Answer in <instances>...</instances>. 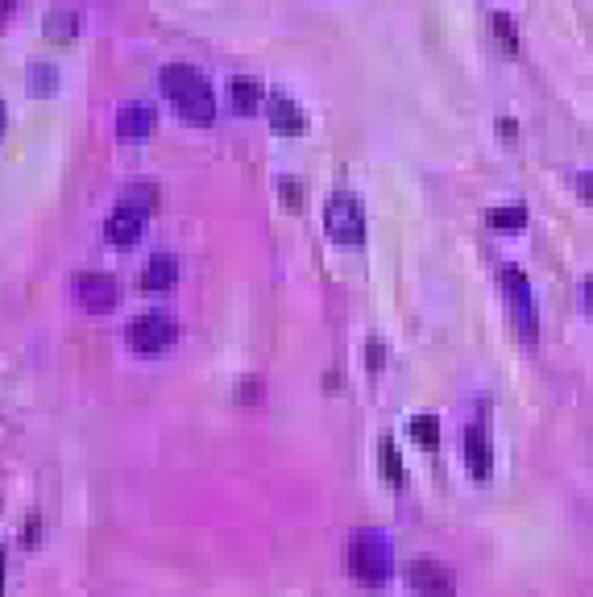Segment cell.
Here are the masks:
<instances>
[{"label":"cell","instance_id":"603a6c76","mask_svg":"<svg viewBox=\"0 0 593 597\" xmlns=\"http://www.w3.org/2000/svg\"><path fill=\"white\" fill-rule=\"evenodd\" d=\"M581 307H585V316L593 320V278L581 282Z\"/></svg>","mask_w":593,"mask_h":597},{"label":"cell","instance_id":"3957f363","mask_svg":"<svg viewBox=\"0 0 593 597\" xmlns=\"http://www.w3.org/2000/svg\"><path fill=\"white\" fill-rule=\"evenodd\" d=\"M125 340H129V349L137 357H158V353H166L179 340V324L166 316V311H146V316L129 320Z\"/></svg>","mask_w":593,"mask_h":597},{"label":"cell","instance_id":"9a60e30c","mask_svg":"<svg viewBox=\"0 0 593 597\" xmlns=\"http://www.w3.org/2000/svg\"><path fill=\"white\" fill-rule=\"evenodd\" d=\"M486 220H490V229H498V233H519L527 224V208L523 204H506V208H494Z\"/></svg>","mask_w":593,"mask_h":597},{"label":"cell","instance_id":"44dd1931","mask_svg":"<svg viewBox=\"0 0 593 597\" xmlns=\"http://www.w3.org/2000/svg\"><path fill=\"white\" fill-rule=\"evenodd\" d=\"M494 30H498V38H502V46L511 50V54H519V38H515V25H511V17L506 13H498L494 17Z\"/></svg>","mask_w":593,"mask_h":597},{"label":"cell","instance_id":"cb8c5ba5","mask_svg":"<svg viewBox=\"0 0 593 597\" xmlns=\"http://www.w3.org/2000/svg\"><path fill=\"white\" fill-rule=\"evenodd\" d=\"M498 133H502L506 146H515V141H519V125L515 121H498Z\"/></svg>","mask_w":593,"mask_h":597},{"label":"cell","instance_id":"8992f818","mask_svg":"<svg viewBox=\"0 0 593 597\" xmlns=\"http://www.w3.org/2000/svg\"><path fill=\"white\" fill-rule=\"evenodd\" d=\"M407 581H411V589H415L419 597H457V581H453V573H448V568H444L440 560H432V556L411 560Z\"/></svg>","mask_w":593,"mask_h":597},{"label":"cell","instance_id":"9c48e42d","mask_svg":"<svg viewBox=\"0 0 593 597\" xmlns=\"http://www.w3.org/2000/svg\"><path fill=\"white\" fill-rule=\"evenodd\" d=\"M465 465L473 473V481H486L490 469H494V452H490V432L482 428V423H473V428L465 432Z\"/></svg>","mask_w":593,"mask_h":597},{"label":"cell","instance_id":"30bf717a","mask_svg":"<svg viewBox=\"0 0 593 597\" xmlns=\"http://www.w3.org/2000/svg\"><path fill=\"white\" fill-rule=\"evenodd\" d=\"M154 133V108L150 104H125L117 117V137L129 141V146H141Z\"/></svg>","mask_w":593,"mask_h":597},{"label":"cell","instance_id":"484cf974","mask_svg":"<svg viewBox=\"0 0 593 597\" xmlns=\"http://www.w3.org/2000/svg\"><path fill=\"white\" fill-rule=\"evenodd\" d=\"M0 597H5V552H0Z\"/></svg>","mask_w":593,"mask_h":597},{"label":"cell","instance_id":"ffe728a7","mask_svg":"<svg viewBox=\"0 0 593 597\" xmlns=\"http://www.w3.org/2000/svg\"><path fill=\"white\" fill-rule=\"evenodd\" d=\"M278 195H282V204H287L291 212H299V208H303V183L282 179V183H278Z\"/></svg>","mask_w":593,"mask_h":597},{"label":"cell","instance_id":"7c38bea8","mask_svg":"<svg viewBox=\"0 0 593 597\" xmlns=\"http://www.w3.org/2000/svg\"><path fill=\"white\" fill-rule=\"evenodd\" d=\"M266 117H270V125H274L278 133H287V137H295V133L307 129L303 108H299L295 100H287V96H270V100H266Z\"/></svg>","mask_w":593,"mask_h":597},{"label":"cell","instance_id":"d4e9b609","mask_svg":"<svg viewBox=\"0 0 593 597\" xmlns=\"http://www.w3.org/2000/svg\"><path fill=\"white\" fill-rule=\"evenodd\" d=\"M13 5H17V0H0V25H5V21L13 17Z\"/></svg>","mask_w":593,"mask_h":597},{"label":"cell","instance_id":"6da1fadb","mask_svg":"<svg viewBox=\"0 0 593 597\" xmlns=\"http://www.w3.org/2000/svg\"><path fill=\"white\" fill-rule=\"evenodd\" d=\"M162 96L175 104V112L187 125H212L216 121V96L208 88V79L195 67H183V63L162 67Z\"/></svg>","mask_w":593,"mask_h":597},{"label":"cell","instance_id":"ba28073f","mask_svg":"<svg viewBox=\"0 0 593 597\" xmlns=\"http://www.w3.org/2000/svg\"><path fill=\"white\" fill-rule=\"evenodd\" d=\"M141 229H146V212H137L129 204H117V212H112L108 224H104V237H108V245L129 249V245H137Z\"/></svg>","mask_w":593,"mask_h":597},{"label":"cell","instance_id":"5b68a950","mask_svg":"<svg viewBox=\"0 0 593 597\" xmlns=\"http://www.w3.org/2000/svg\"><path fill=\"white\" fill-rule=\"evenodd\" d=\"M324 224H328V237L336 245H361L365 241V212L353 195H332L328 208H324Z\"/></svg>","mask_w":593,"mask_h":597},{"label":"cell","instance_id":"2e32d148","mask_svg":"<svg viewBox=\"0 0 593 597\" xmlns=\"http://www.w3.org/2000/svg\"><path fill=\"white\" fill-rule=\"evenodd\" d=\"M378 465L390 486H403V461H399V448H394L390 436H382V444H378Z\"/></svg>","mask_w":593,"mask_h":597},{"label":"cell","instance_id":"5bb4252c","mask_svg":"<svg viewBox=\"0 0 593 597\" xmlns=\"http://www.w3.org/2000/svg\"><path fill=\"white\" fill-rule=\"evenodd\" d=\"M75 34H79V21H75V13H67V9H54V13H46V38L50 42H75Z\"/></svg>","mask_w":593,"mask_h":597},{"label":"cell","instance_id":"277c9868","mask_svg":"<svg viewBox=\"0 0 593 597\" xmlns=\"http://www.w3.org/2000/svg\"><path fill=\"white\" fill-rule=\"evenodd\" d=\"M502 295L511 303V320L523 345H535L540 336V320H535V299H531V282L519 266H502Z\"/></svg>","mask_w":593,"mask_h":597},{"label":"cell","instance_id":"ac0fdd59","mask_svg":"<svg viewBox=\"0 0 593 597\" xmlns=\"http://www.w3.org/2000/svg\"><path fill=\"white\" fill-rule=\"evenodd\" d=\"M121 204H129V208H137V212H154L158 208V191L150 187V183H133V187H125L121 191Z\"/></svg>","mask_w":593,"mask_h":597},{"label":"cell","instance_id":"e0dca14e","mask_svg":"<svg viewBox=\"0 0 593 597\" xmlns=\"http://www.w3.org/2000/svg\"><path fill=\"white\" fill-rule=\"evenodd\" d=\"M411 440H415L419 448L436 452V444H440V419H436V415H415V419H411Z\"/></svg>","mask_w":593,"mask_h":597},{"label":"cell","instance_id":"7a4b0ae2","mask_svg":"<svg viewBox=\"0 0 593 597\" xmlns=\"http://www.w3.org/2000/svg\"><path fill=\"white\" fill-rule=\"evenodd\" d=\"M349 568L365 589H382L394 577V548H390L386 531H378V527L357 531L349 544Z\"/></svg>","mask_w":593,"mask_h":597},{"label":"cell","instance_id":"4316f807","mask_svg":"<svg viewBox=\"0 0 593 597\" xmlns=\"http://www.w3.org/2000/svg\"><path fill=\"white\" fill-rule=\"evenodd\" d=\"M0 133H5V104H0Z\"/></svg>","mask_w":593,"mask_h":597},{"label":"cell","instance_id":"d6986e66","mask_svg":"<svg viewBox=\"0 0 593 597\" xmlns=\"http://www.w3.org/2000/svg\"><path fill=\"white\" fill-rule=\"evenodd\" d=\"M54 83H59L54 67H46V63H34V67H30V92H34V96H50Z\"/></svg>","mask_w":593,"mask_h":597},{"label":"cell","instance_id":"8fae6325","mask_svg":"<svg viewBox=\"0 0 593 597\" xmlns=\"http://www.w3.org/2000/svg\"><path fill=\"white\" fill-rule=\"evenodd\" d=\"M175 282H179V262L171 258V253H154V258L146 262V274H141V291L162 295V291H171Z\"/></svg>","mask_w":593,"mask_h":597},{"label":"cell","instance_id":"4fadbf2b","mask_svg":"<svg viewBox=\"0 0 593 597\" xmlns=\"http://www.w3.org/2000/svg\"><path fill=\"white\" fill-rule=\"evenodd\" d=\"M229 104H233L237 117H253V108L262 104V83L253 75H237L229 83Z\"/></svg>","mask_w":593,"mask_h":597},{"label":"cell","instance_id":"52a82bcc","mask_svg":"<svg viewBox=\"0 0 593 597\" xmlns=\"http://www.w3.org/2000/svg\"><path fill=\"white\" fill-rule=\"evenodd\" d=\"M75 299L88 311H112L121 299V287L112 274H79L75 278Z\"/></svg>","mask_w":593,"mask_h":597},{"label":"cell","instance_id":"7402d4cb","mask_svg":"<svg viewBox=\"0 0 593 597\" xmlns=\"http://www.w3.org/2000/svg\"><path fill=\"white\" fill-rule=\"evenodd\" d=\"M573 187H577V195L585 199V204H593V170H581V175L573 179Z\"/></svg>","mask_w":593,"mask_h":597}]
</instances>
